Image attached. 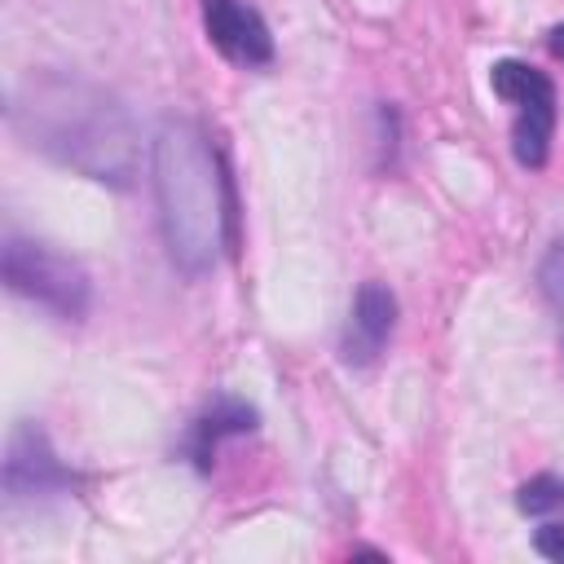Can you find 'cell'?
I'll return each mask as SVG.
<instances>
[{"label": "cell", "instance_id": "1", "mask_svg": "<svg viewBox=\"0 0 564 564\" xmlns=\"http://www.w3.org/2000/svg\"><path fill=\"white\" fill-rule=\"evenodd\" d=\"M9 128L88 181L128 189L137 176L141 137L128 106L79 75L31 70L9 97Z\"/></svg>", "mask_w": 564, "mask_h": 564}, {"label": "cell", "instance_id": "2", "mask_svg": "<svg viewBox=\"0 0 564 564\" xmlns=\"http://www.w3.org/2000/svg\"><path fill=\"white\" fill-rule=\"evenodd\" d=\"M159 234L185 278H203L234 247V185L220 150L194 119H163L150 141Z\"/></svg>", "mask_w": 564, "mask_h": 564}, {"label": "cell", "instance_id": "3", "mask_svg": "<svg viewBox=\"0 0 564 564\" xmlns=\"http://www.w3.org/2000/svg\"><path fill=\"white\" fill-rule=\"evenodd\" d=\"M0 273L13 295L40 304L44 313H53L62 322H84V313L93 304V282H88L84 264L53 251L48 242H35V238L9 234L0 247Z\"/></svg>", "mask_w": 564, "mask_h": 564}, {"label": "cell", "instance_id": "4", "mask_svg": "<svg viewBox=\"0 0 564 564\" xmlns=\"http://www.w3.org/2000/svg\"><path fill=\"white\" fill-rule=\"evenodd\" d=\"M489 88L516 106V123H511V150L520 167H542L551 154V137H555V84L516 57H502L489 66Z\"/></svg>", "mask_w": 564, "mask_h": 564}, {"label": "cell", "instance_id": "5", "mask_svg": "<svg viewBox=\"0 0 564 564\" xmlns=\"http://www.w3.org/2000/svg\"><path fill=\"white\" fill-rule=\"evenodd\" d=\"M79 476L53 454L44 427L18 423L4 449V489L9 498H48V494H70Z\"/></svg>", "mask_w": 564, "mask_h": 564}, {"label": "cell", "instance_id": "6", "mask_svg": "<svg viewBox=\"0 0 564 564\" xmlns=\"http://www.w3.org/2000/svg\"><path fill=\"white\" fill-rule=\"evenodd\" d=\"M203 31L212 48L238 66H269L273 35L247 0H203Z\"/></svg>", "mask_w": 564, "mask_h": 564}, {"label": "cell", "instance_id": "7", "mask_svg": "<svg viewBox=\"0 0 564 564\" xmlns=\"http://www.w3.org/2000/svg\"><path fill=\"white\" fill-rule=\"evenodd\" d=\"M392 330H397V295L383 282H361L344 339H339V357L348 366H370L388 348Z\"/></svg>", "mask_w": 564, "mask_h": 564}, {"label": "cell", "instance_id": "8", "mask_svg": "<svg viewBox=\"0 0 564 564\" xmlns=\"http://www.w3.org/2000/svg\"><path fill=\"white\" fill-rule=\"evenodd\" d=\"M256 419H260V414H256L247 401H238V397H216V401L189 423V432H185V458H189L198 471H212L220 441L256 432Z\"/></svg>", "mask_w": 564, "mask_h": 564}, {"label": "cell", "instance_id": "9", "mask_svg": "<svg viewBox=\"0 0 564 564\" xmlns=\"http://www.w3.org/2000/svg\"><path fill=\"white\" fill-rule=\"evenodd\" d=\"M538 291L555 317V330H560V348H564V238H555L546 247V256L538 260Z\"/></svg>", "mask_w": 564, "mask_h": 564}, {"label": "cell", "instance_id": "10", "mask_svg": "<svg viewBox=\"0 0 564 564\" xmlns=\"http://www.w3.org/2000/svg\"><path fill=\"white\" fill-rule=\"evenodd\" d=\"M516 507L524 516H560L564 511V476L542 471V476L524 480L520 494H516Z\"/></svg>", "mask_w": 564, "mask_h": 564}, {"label": "cell", "instance_id": "11", "mask_svg": "<svg viewBox=\"0 0 564 564\" xmlns=\"http://www.w3.org/2000/svg\"><path fill=\"white\" fill-rule=\"evenodd\" d=\"M533 546H538L546 560L564 564V520H546V524L533 533Z\"/></svg>", "mask_w": 564, "mask_h": 564}, {"label": "cell", "instance_id": "12", "mask_svg": "<svg viewBox=\"0 0 564 564\" xmlns=\"http://www.w3.org/2000/svg\"><path fill=\"white\" fill-rule=\"evenodd\" d=\"M551 53H555V57H564V26H555V31H551Z\"/></svg>", "mask_w": 564, "mask_h": 564}]
</instances>
